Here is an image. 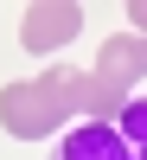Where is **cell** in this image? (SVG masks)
Here are the masks:
<instances>
[{
  "label": "cell",
  "mask_w": 147,
  "mask_h": 160,
  "mask_svg": "<svg viewBox=\"0 0 147 160\" xmlns=\"http://www.w3.org/2000/svg\"><path fill=\"white\" fill-rule=\"evenodd\" d=\"M51 160H135V148H128L122 128H109V122H83V128H71V135H64V148L51 154Z\"/></svg>",
  "instance_id": "obj_1"
},
{
  "label": "cell",
  "mask_w": 147,
  "mask_h": 160,
  "mask_svg": "<svg viewBox=\"0 0 147 160\" xmlns=\"http://www.w3.org/2000/svg\"><path fill=\"white\" fill-rule=\"evenodd\" d=\"M122 135H128V148H135V160H147V96L122 109Z\"/></svg>",
  "instance_id": "obj_2"
}]
</instances>
